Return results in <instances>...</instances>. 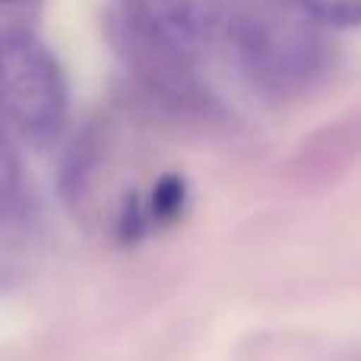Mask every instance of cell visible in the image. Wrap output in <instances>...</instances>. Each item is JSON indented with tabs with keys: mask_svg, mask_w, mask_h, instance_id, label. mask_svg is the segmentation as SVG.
<instances>
[{
	"mask_svg": "<svg viewBox=\"0 0 361 361\" xmlns=\"http://www.w3.org/2000/svg\"><path fill=\"white\" fill-rule=\"evenodd\" d=\"M238 48L244 70L257 86L273 95H292L307 89L320 73L326 44L320 23L301 6V0H269L241 19Z\"/></svg>",
	"mask_w": 361,
	"mask_h": 361,
	"instance_id": "cell-2",
	"label": "cell"
},
{
	"mask_svg": "<svg viewBox=\"0 0 361 361\" xmlns=\"http://www.w3.org/2000/svg\"><path fill=\"white\" fill-rule=\"evenodd\" d=\"M23 4H32V0H0V6H23Z\"/></svg>",
	"mask_w": 361,
	"mask_h": 361,
	"instance_id": "cell-6",
	"label": "cell"
},
{
	"mask_svg": "<svg viewBox=\"0 0 361 361\" xmlns=\"http://www.w3.org/2000/svg\"><path fill=\"white\" fill-rule=\"evenodd\" d=\"M70 89L54 51L32 32L0 35V121L44 143L67 121Z\"/></svg>",
	"mask_w": 361,
	"mask_h": 361,
	"instance_id": "cell-3",
	"label": "cell"
},
{
	"mask_svg": "<svg viewBox=\"0 0 361 361\" xmlns=\"http://www.w3.org/2000/svg\"><path fill=\"white\" fill-rule=\"evenodd\" d=\"M19 190H23V162L6 130H0V222L13 212Z\"/></svg>",
	"mask_w": 361,
	"mask_h": 361,
	"instance_id": "cell-4",
	"label": "cell"
},
{
	"mask_svg": "<svg viewBox=\"0 0 361 361\" xmlns=\"http://www.w3.org/2000/svg\"><path fill=\"white\" fill-rule=\"evenodd\" d=\"M235 0H114L111 32L127 61L152 82L184 95L190 63L228 25Z\"/></svg>",
	"mask_w": 361,
	"mask_h": 361,
	"instance_id": "cell-1",
	"label": "cell"
},
{
	"mask_svg": "<svg viewBox=\"0 0 361 361\" xmlns=\"http://www.w3.org/2000/svg\"><path fill=\"white\" fill-rule=\"evenodd\" d=\"M320 25L333 29H361V0H301Z\"/></svg>",
	"mask_w": 361,
	"mask_h": 361,
	"instance_id": "cell-5",
	"label": "cell"
}]
</instances>
